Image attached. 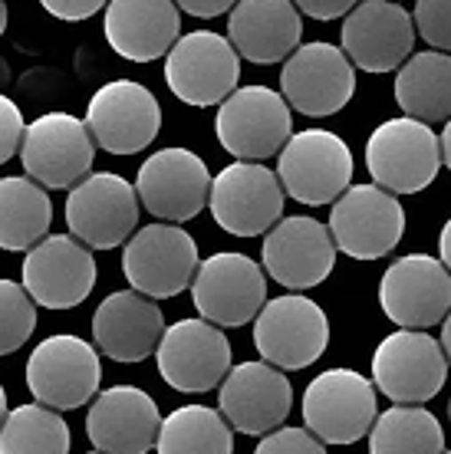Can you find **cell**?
Returning <instances> with one entry per match:
<instances>
[{"mask_svg":"<svg viewBox=\"0 0 451 454\" xmlns=\"http://www.w3.org/2000/svg\"><path fill=\"white\" fill-rule=\"evenodd\" d=\"M329 231L336 247L352 261H379L392 254L406 234V207L399 194L379 184H352L350 192L329 207Z\"/></svg>","mask_w":451,"mask_h":454,"instance_id":"11","label":"cell"},{"mask_svg":"<svg viewBox=\"0 0 451 454\" xmlns=\"http://www.w3.org/2000/svg\"><path fill=\"white\" fill-rule=\"evenodd\" d=\"M165 313L158 300L138 290H119L92 313V340L113 363H142L165 340Z\"/></svg>","mask_w":451,"mask_h":454,"instance_id":"25","label":"cell"},{"mask_svg":"<svg viewBox=\"0 0 451 454\" xmlns=\"http://www.w3.org/2000/svg\"><path fill=\"white\" fill-rule=\"evenodd\" d=\"M53 205L44 184L27 175H7L0 182V247L17 254L30 250L50 238Z\"/></svg>","mask_w":451,"mask_h":454,"instance_id":"29","label":"cell"},{"mask_svg":"<svg viewBox=\"0 0 451 454\" xmlns=\"http://www.w3.org/2000/svg\"><path fill=\"white\" fill-rule=\"evenodd\" d=\"M241 53L227 36L215 30L185 34L165 57V82L185 106L208 109L225 106L237 92Z\"/></svg>","mask_w":451,"mask_h":454,"instance_id":"7","label":"cell"},{"mask_svg":"<svg viewBox=\"0 0 451 454\" xmlns=\"http://www.w3.org/2000/svg\"><path fill=\"white\" fill-rule=\"evenodd\" d=\"M0 352L11 356L36 330V300L27 294V286L0 280Z\"/></svg>","mask_w":451,"mask_h":454,"instance_id":"33","label":"cell"},{"mask_svg":"<svg viewBox=\"0 0 451 454\" xmlns=\"http://www.w3.org/2000/svg\"><path fill=\"white\" fill-rule=\"evenodd\" d=\"M445 454H451V451H445Z\"/></svg>","mask_w":451,"mask_h":454,"instance_id":"45","label":"cell"},{"mask_svg":"<svg viewBox=\"0 0 451 454\" xmlns=\"http://www.w3.org/2000/svg\"><path fill=\"white\" fill-rule=\"evenodd\" d=\"M86 125L102 152L136 155L155 142L162 129V106L148 86L136 80H113L92 92Z\"/></svg>","mask_w":451,"mask_h":454,"instance_id":"18","label":"cell"},{"mask_svg":"<svg viewBox=\"0 0 451 454\" xmlns=\"http://www.w3.org/2000/svg\"><path fill=\"white\" fill-rule=\"evenodd\" d=\"M448 421H451V398H448Z\"/></svg>","mask_w":451,"mask_h":454,"instance_id":"43","label":"cell"},{"mask_svg":"<svg viewBox=\"0 0 451 454\" xmlns=\"http://www.w3.org/2000/svg\"><path fill=\"white\" fill-rule=\"evenodd\" d=\"M281 92L300 115L327 119L346 109L356 92V67L343 46L327 40L304 43L281 69Z\"/></svg>","mask_w":451,"mask_h":454,"instance_id":"15","label":"cell"},{"mask_svg":"<svg viewBox=\"0 0 451 454\" xmlns=\"http://www.w3.org/2000/svg\"><path fill=\"white\" fill-rule=\"evenodd\" d=\"M158 372L175 392H211L231 375V342L208 319H178L155 352Z\"/></svg>","mask_w":451,"mask_h":454,"instance_id":"19","label":"cell"},{"mask_svg":"<svg viewBox=\"0 0 451 454\" xmlns=\"http://www.w3.org/2000/svg\"><path fill=\"white\" fill-rule=\"evenodd\" d=\"M162 425L155 398L136 386L106 388L86 415V434L99 454H148L158 448Z\"/></svg>","mask_w":451,"mask_h":454,"instance_id":"24","label":"cell"},{"mask_svg":"<svg viewBox=\"0 0 451 454\" xmlns=\"http://www.w3.org/2000/svg\"><path fill=\"white\" fill-rule=\"evenodd\" d=\"M194 309L215 326H244L264 313L267 300V277L257 261L248 254L221 250L202 261V270L192 286Z\"/></svg>","mask_w":451,"mask_h":454,"instance_id":"14","label":"cell"},{"mask_svg":"<svg viewBox=\"0 0 451 454\" xmlns=\"http://www.w3.org/2000/svg\"><path fill=\"white\" fill-rule=\"evenodd\" d=\"M227 40L257 67L287 63L300 50L304 17L294 0H241L227 13Z\"/></svg>","mask_w":451,"mask_h":454,"instance_id":"26","label":"cell"},{"mask_svg":"<svg viewBox=\"0 0 451 454\" xmlns=\"http://www.w3.org/2000/svg\"><path fill=\"white\" fill-rule=\"evenodd\" d=\"M211 175L192 148H162L138 168L136 192L148 215L165 224H185L211 205Z\"/></svg>","mask_w":451,"mask_h":454,"instance_id":"16","label":"cell"},{"mask_svg":"<svg viewBox=\"0 0 451 454\" xmlns=\"http://www.w3.org/2000/svg\"><path fill=\"white\" fill-rule=\"evenodd\" d=\"M395 103L418 122H451V53L422 50L395 73Z\"/></svg>","mask_w":451,"mask_h":454,"instance_id":"28","label":"cell"},{"mask_svg":"<svg viewBox=\"0 0 451 454\" xmlns=\"http://www.w3.org/2000/svg\"><path fill=\"white\" fill-rule=\"evenodd\" d=\"M138 192L115 171H92L67 198L69 234L92 250H113L136 238Z\"/></svg>","mask_w":451,"mask_h":454,"instance_id":"13","label":"cell"},{"mask_svg":"<svg viewBox=\"0 0 451 454\" xmlns=\"http://www.w3.org/2000/svg\"><path fill=\"white\" fill-rule=\"evenodd\" d=\"M412 17L425 43L451 53V0H418Z\"/></svg>","mask_w":451,"mask_h":454,"instance_id":"34","label":"cell"},{"mask_svg":"<svg viewBox=\"0 0 451 454\" xmlns=\"http://www.w3.org/2000/svg\"><path fill=\"white\" fill-rule=\"evenodd\" d=\"M202 270L198 244L178 224H155L142 227L136 238L123 247V273L132 284V290L152 296V300H169L194 286V277Z\"/></svg>","mask_w":451,"mask_h":454,"instance_id":"5","label":"cell"},{"mask_svg":"<svg viewBox=\"0 0 451 454\" xmlns=\"http://www.w3.org/2000/svg\"><path fill=\"white\" fill-rule=\"evenodd\" d=\"M46 13H53L57 20L67 23H79V20H90L102 7H109L106 0H40Z\"/></svg>","mask_w":451,"mask_h":454,"instance_id":"37","label":"cell"},{"mask_svg":"<svg viewBox=\"0 0 451 454\" xmlns=\"http://www.w3.org/2000/svg\"><path fill=\"white\" fill-rule=\"evenodd\" d=\"M218 405H221V415L231 421L234 432L267 438L290 415L294 386H290L283 369L264 363V359L241 363L225 379Z\"/></svg>","mask_w":451,"mask_h":454,"instance_id":"22","label":"cell"},{"mask_svg":"<svg viewBox=\"0 0 451 454\" xmlns=\"http://www.w3.org/2000/svg\"><path fill=\"white\" fill-rule=\"evenodd\" d=\"M415 17L395 0H362L343 20L339 40L352 67L366 73H392L415 57Z\"/></svg>","mask_w":451,"mask_h":454,"instance_id":"20","label":"cell"},{"mask_svg":"<svg viewBox=\"0 0 451 454\" xmlns=\"http://www.w3.org/2000/svg\"><path fill=\"white\" fill-rule=\"evenodd\" d=\"M283 192L306 207L336 205L352 188L350 145L327 129H304L277 155Z\"/></svg>","mask_w":451,"mask_h":454,"instance_id":"4","label":"cell"},{"mask_svg":"<svg viewBox=\"0 0 451 454\" xmlns=\"http://www.w3.org/2000/svg\"><path fill=\"white\" fill-rule=\"evenodd\" d=\"M441 155H445V165L451 171V122H445V132H441Z\"/></svg>","mask_w":451,"mask_h":454,"instance_id":"41","label":"cell"},{"mask_svg":"<svg viewBox=\"0 0 451 454\" xmlns=\"http://www.w3.org/2000/svg\"><path fill=\"white\" fill-rule=\"evenodd\" d=\"M283 182L264 161H234L218 171L211 188V217L234 238L271 234L283 221Z\"/></svg>","mask_w":451,"mask_h":454,"instance_id":"9","label":"cell"},{"mask_svg":"<svg viewBox=\"0 0 451 454\" xmlns=\"http://www.w3.org/2000/svg\"><path fill=\"white\" fill-rule=\"evenodd\" d=\"M439 250H441V263L451 270V217L445 221V227H441V238H439Z\"/></svg>","mask_w":451,"mask_h":454,"instance_id":"40","label":"cell"},{"mask_svg":"<svg viewBox=\"0 0 451 454\" xmlns=\"http://www.w3.org/2000/svg\"><path fill=\"white\" fill-rule=\"evenodd\" d=\"M336 240L329 224L316 217H283L264 238L260 261L264 270L287 290H310L327 280L336 267Z\"/></svg>","mask_w":451,"mask_h":454,"instance_id":"21","label":"cell"},{"mask_svg":"<svg viewBox=\"0 0 451 454\" xmlns=\"http://www.w3.org/2000/svg\"><path fill=\"white\" fill-rule=\"evenodd\" d=\"M96 138L90 125L69 113H46L30 122L20 148V161L27 178L44 188H76L92 175Z\"/></svg>","mask_w":451,"mask_h":454,"instance_id":"8","label":"cell"},{"mask_svg":"<svg viewBox=\"0 0 451 454\" xmlns=\"http://www.w3.org/2000/svg\"><path fill=\"white\" fill-rule=\"evenodd\" d=\"M254 346L264 363L283 372L313 365L329 346V319L323 307L304 294H283L271 300L254 319Z\"/></svg>","mask_w":451,"mask_h":454,"instance_id":"10","label":"cell"},{"mask_svg":"<svg viewBox=\"0 0 451 454\" xmlns=\"http://www.w3.org/2000/svg\"><path fill=\"white\" fill-rule=\"evenodd\" d=\"M441 346H445L448 363H451V313H448V319H445V326H441Z\"/></svg>","mask_w":451,"mask_h":454,"instance_id":"42","label":"cell"},{"mask_svg":"<svg viewBox=\"0 0 451 454\" xmlns=\"http://www.w3.org/2000/svg\"><path fill=\"white\" fill-rule=\"evenodd\" d=\"M395 4H399V0H395Z\"/></svg>","mask_w":451,"mask_h":454,"instance_id":"46","label":"cell"},{"mask_svg":"<svg viewBox=\"0 0 451 454\" xmlns=\"http://www.w3.org/2000/svg\"><path fill=\"white\" fill-rule=\"evenodd\" d=\"M102 34L123 59L152 63L181 40V7L175 0H109Z\"/></svg>","mask_w":451,"mask_h":454,"instance_id":"27","label":"cell"},{"mask_svg":"<svg viewBox=\"0 0 451 454\" xmlns=\"http://www.w3.org/2000/svg\"><path fill=\"white\" fill-rule=\"evenodd\" d=\"M379 307L402 330H429L451 313V270L441 257L406 254L379 280Z\"/></svg>","mask_w":451,"mask_h":454,"instance_id":"17","label":"cell"},{"mask_svg":"<svg viewBox=\"0 0 451 454\" xmlns=\"http://www.w3.org/2000/svg\"><path fill=\"white\" fill-rule=\"evenodd\" d=\"M448 352L425 330H395L373 352V382L392 405H425L445 388Z\"/></svg>","mask_w":451,"mask_h":454,"instance_id":"6","label":"cell"},{"mask_svg":"<svg viewBox=\"0 0 451 454\" xmlns=\"http://www.w3.org/2000/svg\"><path fill=\"white\" fill-rule=\"evenodd\" d=\"M369 454H445V432L425 405H392L376 421Z\"/></svg>","mask_w":451,"mask_h":454,"instance_id":"31","label":"cell"},{"mask_svg":"<svg viewBox=\"0 0 451 454\" xmlns=\"http://www.w3.org/2000/svg\"><path fill=\"white\" fill-rule=\"evenodd\" d=\"M99 352L79 336H50L27 359V388L40 405L57 411L83 409L90 398H99Z\"/></svg>","mask_w":451,"mask_h":454,"instance_id":"12","label":"cell"},{"mask_svg":"<svg viewBox=\"0 0 451 454\" xmlns=\"http://www.w3.org/2000/svg\"><path fill=\"white\" fill-rule=\"evenodd\" d=\"M90 454H99V451H90Z\"/></svg>","mask_w":451,"mask_h":454,"instance_id":"44","label":"cell"},{"mask_svg":"<svg viewBox=\"0 0 451 454\" xmlns=\"http://www.w3.org/2000/svg\"><path fill=\"white\" fill-rule=\"evenodd\" d=\"M218 142L237 161H267L297 136L290 103L267 86H241L218 109Z\"/></svg>","mask_w":451,"mask_h":454,"instance_id":"3","label":"cell"},{"mask_svg":"<svg viewBox=\"0 0 451 454\" xmlns=\"http://www.w3.org/2000/svg\"><path fill=\"white\" fill-rule=\"evenodd\" d=\"M379 388L356 369H327L304 392V428L323 444H356L379 421Z\"/></svg>","mask_w":451,"mask_h":454,"instance_id":"2","label":"cell"},{"mask_svg":"<svg viewBox=\"0 0 451 454\" xmlns=\"http://www.w3.org/2000/svg\"><path fill=\"white\" fill-rule=\"evenodd\" d=\"M23 286L46 309L79 307L96 286L92 247L73 234H50L23 261Z\"/></svg>","mask_w":451,"mask_h":454,"instance_id":"23","label":"cell"},{"mask_svg":"<svg viewBox=\"0 0 451 454\" xmlns=\"http://www.w3.org/2000/svg\"><path fill=\"white\" fill-rule=\"evenodd\" d=\"M254 454H327V444L320 442L310 428L287 425V428H277L273 434L260 438Z\"/></svg>","mask_w":451,"mask_h":454,"instance_id":"35","label":"cell"},{"mask_svg":"<svg viewBox=\"0 0 451 454\" xmlns=\"http://www.w3.org/2000/svg\"><path fill=\"white\" fill-rule=\"evenodd\" d=\"M0 454H69V425L50 405H17L4 419Z\"/></svg>","mask_w":451,"mask_h":454,"instance_id":"32","label":"cell"},{"mask_svg":"<svg viewBox=\"0 0 451 454\" xmlns=\"http://www.w3.org/2000/svg\"><path fill=\"white\" fill-rule=\"evenodd\" d=\"M294 4L313 20H339V17H350L362 0H294Z\"/></svg>","mask_w":451,"mask_h":454,"instance_id":"38","label":"cell"},{"mask_svg":"<svg viewBox=\"0 0 451 454\" xmlns=\"http://www.w3.org/2000/svg\"><path fill=\"white\" fill-rule=\"evenodd\" d=\"M181 11L198 17V20H211V17H221V13H231L241 4V0H175Z\"/></svg>","mask_w":451,"mask_h":454,"instance_id":"39","label":"cell"},{"mask_svg":"<svg viewBox=\"0 0 451 454\" xmlns=\"http://www.w3.org/2000/svg\"><path fill=\"white\" fill-rule=\"evenodd\" d=\"M0 113H4V129H0V161H11L13 155H20L23 138H27V129L30 125L23 122L20 109L13 99H0Z\"/></svg>","mask_w":451,"mask_h":454,"instance_id":"36","label":"cell"},{"mask_svg":"<svg viewBox=\"0 0 451 454\" xmlns=\"http://www.w3.org/2000/svg\"><path fill=\"white\" fill-rule=\"evenodd\" d=\"M158 454H234V428L221 409L181 405L162 425Z\"/></svg>","mask_w":451,"mask_h":454,"instance_id":"30","label":"cell"},{"mask_svg":"<svg viewBox=\"0 0 451 454\" xmlns=\"http://www.w3.org/2000/svg\"><path fill=\"white\" fill-rule=\"evenodd\" d=\"M441 165V136L408 115L376 125L366 142V168L379 188L392 194L425 192L439 178Z\"/></svg>","mask_w":451,"mask_h":454,"instance_id":"1","label":"cell"}]
</instances>
